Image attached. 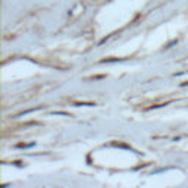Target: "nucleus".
I'll list each match as a JSON object with an SVG mask.
<instances>
[]
</instances>
